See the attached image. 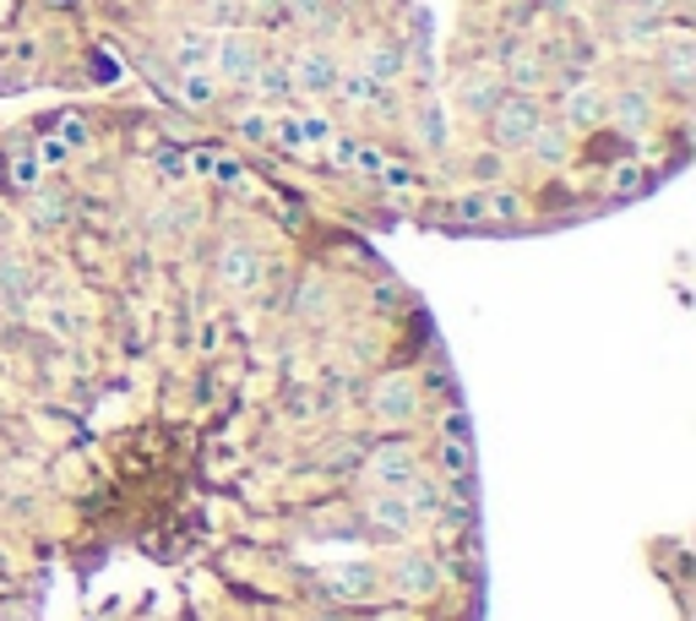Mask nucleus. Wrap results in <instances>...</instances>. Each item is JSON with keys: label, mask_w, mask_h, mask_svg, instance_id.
Segmentation results:
<instances>
[{"label": "nucleus", "mask_w": 696, "mask_h": 621, "mask_svg": "<svg viewBox=\"0 0 696 621\" xmlns=\"http://www.w3.org/2000/svg\"><path fill=\"white\" fill-rule=\"evenodd\" d=\"M0 621H484L468 393L376 229L158 104L0 132Z\"/></svg>", "instance_id": "obj_1"}]
</instances>
